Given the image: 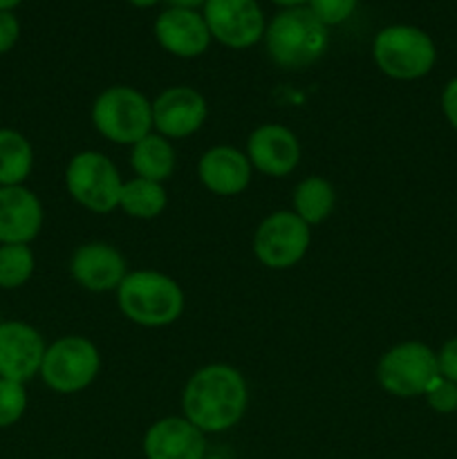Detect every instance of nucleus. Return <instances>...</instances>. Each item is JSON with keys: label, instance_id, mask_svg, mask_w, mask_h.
<instances>
[{"label": "nucleus", "instance_id": "f257e3e1", "mask_svg": "<svg viewBox=\"0 0 457 459\" xmlns=\"http://www.w3.org/2000/svg\"><path fill=\"white\" fill-rule=\"evenodd\" d=\"M246 408V385L228 366L202 368L184 390V412L200 430L220 433L240 421Z\"/></svg>", "mask_w": 457, "mask_h": 459}, {"label": "nucleus", "instance_id": "f03ea898", "mask_svg": "<svg viewBox=\"0 0 457 459\" xmlns=\"http://www.w3.org/2000/svg\"><path fill=\"white\" fill-rule=\"evenodd\" d=\"M327 45V30L312 9L291 7L278 13L267 30V49L280 67L312 65Z\"/></svg>", "mask_w": 457, "mask_h": 459}, {"label": "nucleus", "instance_id": "7ed1b4c3", "mask_svg": "<svg viewBox=\"0 0 457 459\" xmlns=\"http://www.w3.org/2000/svg\"><path fill=\"white\" fill-rule=\"evenodd\" d=\"M119 307L130 321L139 325H168L182 314V290L164 273H130L119 285Z\"/></svg>", "mask_w": 457, "mask_h": 459}, {"label": "nucleus", "instance_id": "20e7f679", "mask_svg": "<svg viewBox=\"0 0 457 459\" xmlns=\"http://www.w3.org/2000/svg\"><path fill=\"white\" fill-rule=\"evenodd\" d=\"M94 126L103 137L116 143H137L152 126V106L133 88H110L97 99Z\"/></svg>", "mask_w": 457, "mask_h": 459}, {"label": "nucleus", "instance_id": "39448f33", "mask_svg": "<svg viewBox=\"0 0 457 459\" xmlns=\"http://www.w3.org/2000/svg\"><path fill=\"white\" fill-rule=\"evenodd\" d=\"M375 58L381 70L394 79H419L433 67L435 45L415 27H388L376 36Z\"/></svg>", "mask_w": 457, "mask_h": 459}, {"label": "nucleus", "instance_id": "423d86ee", "mask_svg": "<svg viewBox=\"0 0 457 459\" xmlns=\"http://www.w3.org/2000/svg\"><path fill=\"white\" fill-rule=\"evenodd\" d=\"M99 372V352L88 339L67 336L45 350L40 375L56 393H79Z\"/></svg>", "mask_w": 457, "mask_h": 459}, {"label": "nucleus", "instance_id": "0eeeda50", "mask_svg": "<svg viewBox=\"0 0 457 459\" xmlns=\"http://www.w3.org/2000/svg\"><path fill=\"white\" fill-rule=\"evenodd\" d=\"M439 377L437 354L424 343H401L390 350L379 363V381L397 397L426 394Z\"/></svg>", "mask_w": 457, "mask_h": 459}, {"label": "nucleus", "instance_id": "6e6552de", "mask_svg": "<svg viewBox=\"0 0 457 459\" xmlns=\"http://www.w3.org/2000/svg\"><path fill=\"white\" fill-rule=\"evenodd\" d=\"M67 188L76 202L97 213H108L119 204L121 178L115 164L99 152H81L67 166Z\"/></svg>", "mask_w": 457, "mask_h": 459}, {"label": "nucleus", "instance_id": "1a4fd4ad", "mask_svg": "<svg viewBox=\"0 0 457 459\" xmlns=\"http://www.w3.org/2000/svg\"><path fill=\"white\" fill-rule=\"evenodd\" d=\"M309 247L307 222L296 213H273L255 233V255L272 269H285L298 263Z\"/></svg>", "mask_w": 457, "mask_h": 459}, {"label": "nucleus", "instance_id": "9d476101", "mask_svg": "<svg viewBox=\"0 0 457 459\" xmlns=\"http://www.w3.org/2000/svg\"><path fill=\"white\" fill-rule=\"evenodd\" d=\"M204 21L211 34L228 48H249L264 31L255 0H206Z\"/></svg>", "mask_w": 457, "mask_h": 459}, {"label": "nucleus", "instance_id": "9b49d317", "mask_svg": "<svg viewBox=\"0 0 457 459\" xmlns=\"http://www.w3.org/2000/svg\"><path fill=\"white\" fill-rule=\"evenodd\" d=\"M45 345L39 332L25 323H0V379H31L40 370Z\"/></svg>", "mask_w": 457, "mask_h": 459}, {"label": "nucleus", "instance_id": "f8f14e48", "mask_svg": "<svg viewBox=\"0 0 457 459\" xmlns=\"http://www.w3.org/2000/svg\"><path fill=\"white\" fill-rule=\"evenodd\" d=\"M206 119V103L191 88H170L152 103V126L168 137H186Z\"/></svg>", "mask_w": 457, "mask_h": 459}, {"label": "nucleus", "instance_id": "ddd939ff", "mask_svg": "<svg viewBox=\"0 0 457 459\" xmlns=\"http://www.w3.org/2000/svg\"><path fill=\"white\" fill-rule=\"evenodd\" d=\"M43 211L31 191L22 186H0V242L25 245L40 231Z\"/></svg>", "mask_w": 457, "mask_h": 459}, {"label": "nucleus", "instance_id": "4468645a", "mask_svg": "<svg viewBox=\"0 0 457 459\" xmlns=\"http://www.w3.org/2000/svg\"><path fill=\"white\" fill-rule=\"evenodd\" d=\"M204 448L202 430L177 417L157 421L143 442L148 459H204Z\"/></svg>", "mask_w": 457, "mask_h": 459}, {"label": "nucleus", "instance_id": "2eb2a0df", "mask_svg": "<svg viewBox=\"0 0 457 459\" xmlns=\"http://www.w3.org/2000/svg\"><path fill=\"white\" fill-rule=\"evenodd\" d=\"M249 160L263 173L282 178L298 164V139L282 126H263L249 139Z\"/></svg>", "mask_w": 457, "mask_h": 459}, {"label": "nucleus", "instance_id": "dca6fc26", "mask_svg": "<svg viewBox=\"0 0 457 459\" xmlns=\"http://www.w3.org/2000/svg\"><path fill=\"white\" fill-rule=\"evenodd\" d=\"M160 43L177 56H197L209 48L211 31L202 16L191 9H168L155 25Z\"/></svg>", "mask_w": 457, "mask_h": 459}, {"label": "nucleus", "instance_id": "f3484780", "mask_svg": "<svg viewBox=\"0 0 457 459\" xmlns=\"http://www.w3.org/2000/svg\"><path fill=\"white\" fill-rule=\"evenodd\" d=\"M72 273L92 291H108L121 285L125 278V263L116 249L108 245H85L72 258Z\"/></svg>", "mask_w": 457, "mask_h": 459}, {"label": "nucleus", "instance_id": "a211bd4d", "mask_svg": "<svg viewBox=\"0 0 457 459\" xmlns=\"http://www.w3.org/2000/svg\"><path fill=\"white\" fill-rule=\"evenodd\" d=\"M200 178L206 188L220 195L240 193L249 184V161L240 151L228 146L211 148L200 161Z\"/></svg>", "mask_w": 457, "mask_h": 459}, {"label": "nucleus", "instance_id": "6ab92c4d", "mask_svg": "<svg viewBox=\"0 0 457 459\" xmlns=\"http://www.w3.org/2000/svg\"><path fill=\"white\" fill-rule=\"evenodd\" d=\"M133 169L137 170L139 178L151 179V182H161V179L170 178L175 169L173 146L164 137L146 134L133 148Z\"/></svg>", "mask_w": 457, "mask_h": 459}, {"label": "nucleus", "instance_id": "aec40b11", "mask_svg": "<svg viewBox=\"0 0 457 459\" xmlns=\"http://www.w3.org/2000/svg\"><path fill=\"white\" fill-rule=\"evenodd\" d=\"M31 146L22 134L0 130V186H18L31 170Z\"/></svg>", "mask_w": 457, "mask_h": 459}, {"label": "nucleus", "instance_id": "412c9836", "mask_svg": "<svg viewBox=\"0 0 457 459\" xmlns=\"http://www.w3.org/2000/svg\"><path fill=\"white\" fill-rule=\"evenodd\" d=\"M296 215L307 224H318L334 209V188L321 178H309L294 193Z\"/></svg>", "mask_w": 457, "mask_h": 459}, {"label": "nucleus", "instance_id": "4be33fe9", "mask_svg": "<svg viewBox=\"0 0 457 459\" xmlns=\"http://www.w3.org/2000/svg\"><path fill=\"white\" fill-rule=\"evenodd\" d=\"M119 204L133 218H155L164 211L166 191L160 186V182H151L143 178L133 179L121 186Z\"/></svg>", "mask_w": 457, "mask_h": 459}, {"label": "nucleus", "instance_id": "5701e85b", "mask_svg": "<svg viewBox=\"0 0 457 459\" xmlns=\"http://www.w3.org/2000/svg\"><path fill=\"white\" fill-rule=\"evenodd\" d=\"M34 272V255L25 245L0 247V287H21Z\"/></svg>", "mask_w": 457, "mask_h": 459}, {"label": "nucleus", "instance_id": "b1692460", "mask_svg": "<svg viewBox=\"0 0 457 459\" xmlns=\"http://www.w3.org/2000/svg\"><path fill=\"white\" fill-rule=\"evenodd\" d=\"M27 406L25 388L18 381L0 379V429L12 426L21 420L22 411Z\"/></svg>", "mask_w": 457, "mask_h": 459}, {"label": "nucleus", "instance_id": "393cba45", "mask_svg": "<svg viewBox=\"0 0 457 459\" xmlns=\"http://www.w3.org/2000/svg\"><path fill=\"white\" fill-rule=\"evenodd\" d=\"M430 408L437 412H455L457 411V384L455 381L444 379L442 375L428 385L426 390Z\"/></svg>", "mask_w": 457, "mask_h": 459}, {"label": "nucleus", "instance_id": "a878e982", "mask_svg": "<svg viewBox=\"0 0 457 459\" xmlns=\"http://www.w3.org/2000/svg\"><path fill=\"white\" fill-rule=\"evenodd\" d=\"M309 4H312L309 9L316 13L323 25H336L354 12L357 0H309Z\"/></svg>", "mask_w": 457, "mask_h": 459}, {"label": "nucleus", "instance_id": "bb28decb", "mask_svg": "<svg viewBox=\"0 0 457 459\" xmlns=\"http://www.w3.org/2000/svg\"><path fill=\"white\" fill-rule=\"evenodd\" d=\"M437 366L439 375L448 381H455L457 384V336L451 339L448 343H444L442 352L437 354Z\"/></svg>", "mask_w": 457, "mask_h": 459}, {"label": "nucleus", "instance_id": "cd10ccee", "mask_svg": "<svg viewBox=\"0 0 457 459\" xmlns=\"http://www.w3.org/2000/svg\"><path fill=\"white\" fill-rule=\"evenodd\" d=\"M18 39V21L9 12H0V54L7 52Z\"/></svg>", "mask_w": 457, "mask_h": 459}, {"label": "nucleus", "instance_id": "c85d7f7f", "mask_svg": "<svg viewBox=\"0 0 457 459\" xmlns=\"http://www.w3.org/2000/svg\"><path fill=\"white\" fill-rule=\"evenodd\" d=\"M442 106H444V115H446V119L451 121L453 128L457 130V79H453L451 83L446 85V90H444Z\"/></svg>", "mask_w": 457, "mask_h": 459}, {"label": "nucleus", "instance_id": "c756f323", "mask_svg": "<svg viewBox=\"0 0 457 459\" xmlns=\"http://www.w3.org/2000/svg\"><path fill=\"white\" fill-rule=\"evenodd\" d=\"M170 4H175L177 9H191V7H197V4L206 3V0H168Z\"/></svg>", "mask_w": 457, "mask_h": 459}, {"label": "nucleus", "instance_id": "7c9ffc66", "mask_svg": "<svg viewBox=\"0 0 457 459\" xmlns=\"http://www.w3.org/2000/svg\"><path fill=\"white\" fill-rule=\"evenodd\" d=\"M18 3H21V0H0V12H7V9L16 7Z\"/></svg>", "mask_w": 457, "mask_h": 459}, {"label": "nucleus", "instance_id": "2f4dec72", "mask_svg": "<svg viewBox=\"0 0 457 459\" xmlns=\"http://www.w3.org/2000/svg\"><path fill=\"white\" fill-rule=\"evenodd\" d=\"M133 4H137V7H151V4H155L157 0H130Z\"/></svg>", "mask_w": 457, "mask_h": 459}, {"label": "nucleus", "instance_id": "473e14b6", "mask_svg": "<svg viewBox=\"0 0 457 459\" xmlns=\"http://www.w3.org/2000/svg\"><path fill=\"white\" fill-rule=\"evenodd\" d=\"M273 3L287 4V7H294V4H300V3H303V0H273Z\"/></svg>", "mask_w": 457, "mask_h": 459}, {"label": "nucleus", "instance_id": "72a5a7b5", "mask_svg": "<svg viewBox=\"0 0 457 459\" xmlns=\"http://www.w3.org/2000/svg\"><path fill=\"white\" fill-rule=\"evenodd\" d=\"M204 459H222V457H204Z\"/></svg>", "mask_w": 457, "mask_h": 459}]
</instances>
